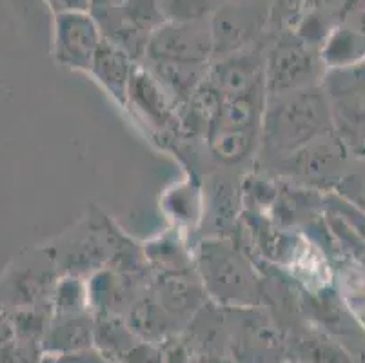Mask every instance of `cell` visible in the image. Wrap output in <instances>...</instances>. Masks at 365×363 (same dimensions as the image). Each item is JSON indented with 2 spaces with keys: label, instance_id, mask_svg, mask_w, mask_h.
Segmentation results:
<instances>
[{
  "label": "cell",
  "instance_id": "cell-1",
  "mask_svg": "<svg viewBox=\"0 0 365 363\" xmlns=\"http://www.w3.org/2000/svg\"><path fill=\"white\" fill-rule=\"evenodd\" d=\"M333 133L327 98L318 84L300 91L267 96L258 149L264 162L273 165Z\"/></svg>",
  "mask_w": 365,
  "mask_h": 363
},
{
  "label": "cell",
  "instance_id": "cell-2",
  "mask_svg": "<svg viewBox=\"0 0 365 363\" xmlns=\"http://www.w3.org/2000/svg\"><path fill=\"white\" fill-rule=\"evenodd\" d=\"M197 271L205 295L227 307H257L264 285L244 255L222 240H207L197 249Z\"/></svg>",
  "mask_w": 365,
  "mask_h": 363
},
{
  "label": "cell",
  "instance_id": "cell-3",
  "mask_svg": "<svg viewBox=\"0 0 365 363\" xmlns=\"http://www.w3.org/2000/svg\"><path fill=\"white\" fill-rule=\"evenodd\" d=\"M320 86L338 142L351 158L365 160V60L327 69Z\"/></svg>",
  "mask_w": 365,
  "mask_h": 363
},
{
  "label": "cell",
  "instance_id": "cell-4",
  "mask_svg": "<svg viewBox=\"0 0 365 363\" xmlns=\"http://www.w3.org/2000/svg\"><path fill=\"white\" fill-rule=\"evenodd\" d=\"M327 68L320 49L313 48L294 31H280L265 51V91L267 96L285 95L318 86Z\"/></svg>",
  "mask_w": 365,
  "mask_h": 363
},
{
  "label": "cell",
  "instance_id": "cell-5",
  "mask_svg": "<svg viewBox=\"0 0 365 363\" xmlns=\"http://www.w3.org/2000/svg\"><path fill=\"white\" fill-rule=\"evenodd\" d=\"M213 60L253 48L269 29L267 0H229L211 16Z\"/></svg>",
  "mask_w": 365,
  "mask_h": 363
},
{
  "label": "cell",
  "instance_id": "cell-6",
  "mask_svg": "<svg viewBox=\"0 0 365 363\" xmlns=\"http://www.w3.org/2000/svg\"><path fill=\"white\" fill-rule=\"evenodd\" d=\"M233 363H280L287 352L280 331L255 307H231L225 315Z\"/></svg>",
  "mask_w": 365,
  "mask_h": 363
},
{
  "label": "cell",
  "instance_id": "cell-7",
  "mask_svg": "<svg viewBox=\"0 0 365 363\" xmlns=\"http://www.w3.org/2000/svg\"><path fill=\"white\" fill-rule=\"evenodd\" d=\"M102 42L104 35L91 11L53 15V58L62 68L89 73Z\"/></svg>",
  "mask_w": 365,
  "mask_h": 363
},
{
  "label": "cell",
  "instance_id": "cell-8",
  "mask_svg": "<svg viewBox=\"0 0 365 363\" xmlns=\"http://www.w3.org/2000/svg\"><path fill=\"white\" fill-rule=\"evenodd\" d=\"M144 62H175V64H202L213 62V35L211 22L175 24L165 22L148 46Z\"/></svg>",
  "mask_w": 365,
  "mask_h": 363
},
{
  "label": "cell",
  "instance_id": "cell-9",
  "mask_svg": "<svg viewBox=\"0 0 365 363\" xmlns=\"http://www.w3.org/2000/svg\"><path fill=\"white\" fill-rule=\"evenodd\" d=\"M351 158L336 135H327L314 140L313 144L300 149L287 158L274 162L277 173L289 178L307 180V182H340L344 178L345 160Z\"/></svg>",
  "mask_w": 365,
  "mask_h": 363
},
{
  "label": "cell",
  "instance_id": "cell-10",
  "mask_svg": "<svg viewBox=\"0 0 365 363\" xmlns=\"http://www.w3.org/2000/svg\"><path fill=\"white\" fill-rule=\"evenodd\" d=\"M265 51L267 46L258 42L245 51L213 60L205 80L220 93L222 98L265 88Z\"/></svg>",
  "mask_w": 365,
  "mask_h": 363
},
{
  "label": "cell",
  "instance_id": "cell-11",
  "mask_svg": "<svg viewBox=\"0 0 365 363\" xmlns=\"http://www.w3.org/2000/svg\"><path fill=\"white\" fill-rule=\"evenodd\" d=\"M125 108L135 111V115L148 124L153 131L169 133L180 128L177 109L165 95L158 80L144 64H138L129 86Z\"/></svg>",
  "mask_w": 365,
  "mask_h": 363
},
{
  "label": "cell",
  "instance_id": "cell-12",
  "mask_svg": "<svg viewBox=\"0 0 365 363\" xmlns=\"http://www.w3.org/2000/svg\"><path fill=\"white\" fill-rule=\"evenodd\" d=\"M91 347H95V315L91 311L51 316L42 339L46 356L58 358Z\"/></svg>",
  "mask_w": 365,
  "mask_h": 363
},
{
  "label": "cell",
  "instance_id": "cell-13",
  "mask_svg": "<svg viewBox=\"0 0 365 363\" xmlns=\"http://www.w3.org/2000/svg\"><path fill=\"white\" fill-rule=\"evenodd\" d=\"M138 64L140 62H135L122 49L104 40L95 58H93L89 75L97 80L98 84L117 100L118 104L125 108L129 86H131L133 75H135V69H137Z\"/></svg>",
  "mask_w": 365,
  "mask_h": 363
},
{
  "label": "cell",
  "instance_id": "cell-14",
  "mask_svg": "<svg viewBox=\"0 0 365 363\" xmlns=\"http://www.w3.org/2000/svg\"><path fill=\"white\" fill-rule=\"evenodd\" d=\"M173 102L177 115L189 102L198 88L207 78V66L202 64H175V62H142Z\"/></svg>",
  "mask_w": 365,
  "mask_h": 363
},
{
  "label": "cell",
  "instance_id": "cell-15",
  "mask_svg": "<svg viewBox=\"0 0 365 363\" xmlns=\"http://www.w3.org/2000/svg\"><path fill=\"white\" fill-rule=\"evenodd\" d=\"M267 91L258 88L251 93L222 98L220 113L215 129H233V131H260L264 118Z\"/></svg>",
  "mask_w": 365,
  "mask_h": 363
},
{
  "label": "cell",
  "instance_id": "cell-16",
  "mask_svg": "<svg viewBox=\"0 0 365 363\" xmlns=\"http://www.w3.org/2000/svg\"><path fill=\"white\" fill-rule=\"evenodd\" d=\"M204 285L195 284L187 276L175 272L158 284L157 302L173 318H193L195 312L204 305Z\"/></svg>",
  "mask_w": 365,
  "mask_h": 363
},
{
  "label": "cell",
  "instance_id": "cell-17",
  "mask_svg": "<svg viewBox=\"0 0 365 363\" xmlns=\"http://www.w3.org/2000/svg\"><path fill=\"white\" fill-rule=\"evenodd\" d=\"M298 363H360L338 339L318 327L304 331L291 345Z\"/></svg>",
  "mask_w": 365,
  "mask_h": 363
},
{
  "label": "cell",
  "instance_id": "cell-18",
  "mask_svg": "<svg viewBox=\"0 0 365 363\" xmlns=\"http://www.w3.org/2000/svg\"><path fill=\"white\" fill-rule=\"evenodd\" d=\"M209 153L222 165H237L260 148V131L213 129L205 136Z\"/></svg>",
  "mask_w": 365,
  "mask_h": 363
},
{
  "label": "cell",
  "instance_id": "cell-19",
  "mask_svg": "<svg viewBox=\"0 0 365 363\" xmlns=\"http://www.w3.org/2000/svg\"><path fill=\"white\" fill-rule=\"evenodd\" d=\"M140 339L120 316H95V349L111 362H120Z\"/></svg>",
  "mask_w": 365,
  "mask_h": 363
},
{
  "label": "cell",
  "instance_id": "cell-20",
  "mask_svg": "<svg viewBox=\"0 0 365 363\" xmlns=\"http://www.w3.org/2000/svg\"><path fill=\"white\" fill-rule=\"evenodd\" d=\"M320 56L327 69L358 64L365 60V36L360 29L336 26L320 46Z\"/></svg>",
  "mask_w": 365,
  "mask_h": 363
},
{
  "label": "cell",
  "instance_id": "cell-21",
  "mask_svg": "<svg viewBox=\"0 0 365 363\" xmlns=\"http://www.w3.org/2000/svg\"><path fill=\"white\" fill-rule=\"evenodd\" d=\"M173 316L162 307L157 298H145L131 304L128 324L145 342L162 344L168 336L175 334L171 329Z\"/></svg>",
  "mask_w": 365,
  "mask_h": 363
},
{
  "label": "cell",
  "instance_id": "cell-22",
  "mask_svg": "<svg viewBox=\"0 0 365 363\" xmlns=\"http://www.w3.org/2000/svg\"><path fill=\"white\" fill-rule=\"evenodd\" d=\"M53 315H73V312L91 311L89 307L88 284L82 282L81 276L66 275L56 280L51 300Z\"/></svg>",
  "mask_w": 365,
  "mask_h": 363
},
{
  "label": "cell",
  "instance_id": "cell-23",
  "mask_svg": "<svg viewBox=\"0 0 365 363\" xmlns=\"http://www.w3.org/2000/svg\"><path fill=\"white\" fill-rule=\"evenodd\" d=\"M115 8L128 24L148 36L155 35L165 24L160 0H125Z\"/></svg>",
  "mask_w": 365,
  "mask_h": 363
},
{
  "label": "cell",
  "instance_id": "cell-24",
  "mask_svg": "<svg viewBox=\"0 0 365 363\" xmlns=\"http://www.w3.org/2000/svg\"><path fill=\"white\" fill-rule=\"evenodd\" d=\"M220 6V0H160L165 22L193 24L207 22Z\"/></svg>",
  "mask_w": 365,
  "mask_h": 363
},
{
  "label": "cell",
  "instance_id": "cell-25",
  "mask_svg": "<svg viewBox=\"0 0 365 363\" xmlns=\"http://www.w3.org/2000/svg\"><path fill=\"white\" fill-rule=\"evenodd\" d=\"M269 29L274 33L294 31L307 11V0H267Z\"/></svg>",
  "mask_w": 365,
  "mask_h": 363
},
{
  "label": "cell",
  "instance_id": "cell-26",
  "mask_svg": "<svg viewBox=\"0 0 365 363\" xmlns=\"http://www.w3.org/2000/svg\"><path fill=\"white\" fill-rule=\"evenodd\" d=\"M360 2L361 0H307V9L320 13L334 26H340L341 20L347 19Z\"/></svg>",
  "mask_w": 365,
  "mask_h": 363
},
{
  "label": "cell",
  "instance_id": "cell-27",
  "mask_svg": "<svg viewBox=\"0 0 365 363\" xmlns=\"http://www.w3.org/2000/svg\"><path fill=\"white\" fill-rule=\"evenodd\" d=\"M118 363H164V356L160 345L140 339Z\"/></svg>",
  "mask_w": 365,
  "mask_h": 363
},
{
  "label": "cell",
  "instance_id": "cell-28",
  "mask_svg": "<svg viewBox=\"0 0 365 363\" xmlns=\"http://www.w3.org/2000/svg\"><path fill=\"white\" fill-rule=\"evenodd\" d=\"M340 188H347L345 196L347 198H356L360 196V205L365 209V169L364 171H358L354 175H347L340 180Z\"/></svg>",
  "mask_w": 365,
  "mask_h": 363
},
{
  "label": "cell",
  "instance_id": "cell-29",
  "mask_svg": "<svg viewBox=\"0 0 365 363\" xmlns=\"http://www.w3.org/2000/svg\"><path fill=\"white\" fill-rule=\"evenodd\" d=\"M56 363H115L109 358H106L101 351H97L95 347L86 349L81 352H73V354H64L55 358Z\"/></svg>",
  "mask_w": 365,
  "mask_h": 363
},
{
  "label": "cell",
  "instance_id": "cell-30",
  "mask_svg": "<svg viewBox=\"0 0 365 363\" xmlns=\"http://www.w3.org/2000/svg\"><path fill=\"white\" fill-rule=\"evenodd\" d=\"M53 15L66 11H89V0H44Z\"/></svg>",
  "mask_w": 365,
  "mask_h": 363
},
{
  "label": "cell",
  "instance_id": "cell-31",
  "mask_svg": "<svg viewBox=\"0 0 365 363\" xmlns=\"http://www.w3.org/2000/svg\"><path fill=\"white\" fill-rule=\"evenodd\" d=\"M122 2H125V0H106V6L104 8H113V6H120ZM102 8V9H104ZM98 11V9H97Z\"/></svg>",
  "mask_w": 365,
  "mask_h": 363
},
{
  "label": "cell",
  "instance_id": "cell-32",
  "mask_svg": "<svg viewBox=\"0 0 365 363\" xmlns=\"http://www.w3.org/2000/svg\"><path fill=\"white\" fill-rule=\"evenodd\" d=\"M36 363H56V359L53 358V356H46V354H44Z\"/></svg>",
  "mask_w": 365,
  "mask_h": 363
},
{
  "label": "cell",
  "instance_id": "cell-33",
  "mask_svg": "<svg viewBox=\"0 0 365 363\" xmlns=\"http://www.w3.org/2000/svg\"><path fill=\"white\" fill-rule=\"evenodd\" d=\"M358 29H360V33H361V35L365 36V9H364V13H361V19H360V28H358Z\"/></svg>",
  "mask_w": 365,
  "mask_h": 363
},
{
  "label": "cell",
  "instance_id": "cell-34",
  "mask_svg": "<svg viewBox=\"0 0 365 363\" xmlns=\"http://www.w3.org/2000/svg\"><path fill=\"white\" fill-rule=\"evenodd\" d=\"M222 2H229V0H220V4H222Z\"/></svg>",
  "mask_w": 365,
  "mask_h": 363
}]
</instances>
